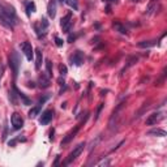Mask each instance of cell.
I'll return each mask as SVG.
<instances>
[{"instance_id":"1","label":"cell","mask_w":167,"mask_h":167,"mask_svg":"<svg viewBox=\"0 0 167 167\" xmlns=\"http://www.w3.org/2000/svg\"><path fill=\"white\" fill-rule=\"evenodd\" d=\"M17 24H18V18L14 8L9 4L0 3V25L12 30Z\"/></svg>"},{"instance_id":"2","label":"cell","mask_w":167,"mask_h":167,"mask_svg":"<svg viewBox=\"0 0 167 167\" xmlns=\"http://www.w3.org/2000/svg\"><path fill=\"white\" fill-rule=\"evenodd\" d=\"M85 146H86V144L85 142H81V144H79L72 152L69 153V155H68V158H67V161L64 162V166H68V165H71L73 161H76L77 158L81 155V153L84 152V149H85Z\"/></svg>"},{"instance_id":"3","label":"cell","mask_w":167,"mask_h":167,"mask_svg":"<svg viewBox=\"0 0 167 167\" xmlns=\"http://www.w3.org/2000/svg\"><path fill=\"white\" fill-rule=\"evenodd\" d=\"M20 64H21V60H20L18 54L16 51H12L10 55H9V65H10V68H12V71H13V76L14 77H17V75H18Z\"/></svg>"},{"instance_id":"4","label":"cell","mask_w":167,"mask_h":167,"mask_svg":"<svg viewBox=\"0 0 167 167\" xmlns=\"http://www.w3.org/2000/svg\"><path fill=\"white\" fill-rule=\"evenodd\" d=\"M47 27H48V21H47V18H44V17H42V18L39 20V22L34 24V29H35L37 34H38V37H39V38H42V37L46 35Z\"/></svg>"},{"instance_id":"5","label":"cell","mask_w":167,"mask_h":167,"mask_svg":"<svg viewBox=\"0 0 167 167\" xmlns=\"http://www.w3.org/2000/svg\"><path fill=\"white\" fill-rule=\"evenodd\" d=\"M88 119V115L85 116V119H84L82 121H81V123L80 124H77L76 125V128H75V129H72L69 133H68V135H67L64 138H63V140H62V145H65V144H68V142H71L72 140H73V138L76 137V135H77V132H79L80 131V128H81V125L84 124V123H85V120Z\"/></svg>"},{"instance_id":"6","label":"cell","mask_w":167,"mask_h":167,"mask_svg":"<svg viewBox=\"0 0 167 167\" xmlns=\"http://www.w3.org/2000/svg\"><path fill=\"white\" fill-rule=\"evenodd\" d=\"M48 99V96H44L43 98H41L39 101H38V103L34 106V107H33L30 111H29V118L30 119H34L37 115H39V112H41V108H42V106L44 104V102H46Z\"/></svg>"},{"instance_id":"7","label":"cell","mask_w":167,"mask_h":167,"mask_svg":"<svg viewBox=\"0 0 167 167\" xmlns=\"http://www.w3.org/2000/svg\"><path fill=\"white\" fill-rule=\"evenodd\" d=\"M72 25H73V20H72V13L69 12L62 18V21H60V26H62L64 33H69Z\"/></svg>"},{"instance_id":"8","label":"cell","mask_w":167,"mask_h":167,"mask_svg":"<svg viewBox=\"0 0 167 167\" xmlns=\"http://www.w3.org/2000/svg\"><path fill=\"white\" fill-rule=\"evenodd\" d=\"M10 123H12L13 129L18 131L24 127V119H22V116L18 112H13L12 115H10Z\"/></svg>"},{"instance_id":"9","label":"cell","mask_w":167,"mask_h":167,"mask_svg":"<svg viewBox=\"0 0 167 167\" xmlns=\"http://www.w3.org/2000/svg\"><path fill=\"white\" fill-rule=\"evenodd\" d=\"M21 50H22V52H24V55L26 56V59L29 60V62H31L33 60V56H34V50H33V46H31V43L29 42H22L21 43Z\"/></svg>"},{"instance_id":"10","label":"cell","mask_w":167,"mask_h":167,"mask_svg":"<svg viewBox=\"0 0 167 167\" xmlns=\"http://www.w3.org/2000/svg\"><path fill=\"white\" fill-rule=\"evenodd\" d=\"M54 118V110H46V111H43L42 115H41V118H39V124L41 125H47L50 124V121L52 120Z\"/></svg>"},{"instance_id":"11","label":"cell","mask_w":167,"mask_h":167,"mask_svg":"<svg viewBox=\"0 0 167 167\" xmlns=\"http://www.w3.org/2000/svg\"><path fill=\"white\" fill-rule=\"evenodd\" d=\"M162 119H163V114L162 112H153L146 118V125H154Z\"/></svg>"},{"instance_id":"12","label":"cell","mask_w":167,"mask_h":167,"mask_svg":"<svg viewBox=\"0 0 167 167\" xmlns=\"http://www.w3.org/2000/svg\"><path fill=\"white\" fill-rule=\"evenodd\" d=\"M84 59H85V56H84V52L81 51H76L73 52V55L71 56V64L72 65H81L84 63Z\"/></svg>"},{"instance_id":"13","label":"cell","mask_w":167,"mask_h":167,"mask_svg":"<svg viewBox=\"0 0 167 167\" xmlns=\"http://www.w3.org/2000/svg\"><path fill=\"white\" fill-rule=\"evenodd\" d=\"M18 94H17V88H16V85L12 86V89L9 90V101L10 103H12L13 106H17L18 104Z\"/></svg>"},{"instance_id":"14","label":"cell","mask_w":167,"mask_h":167,"mask_svg":"<svg viewBox=\"0 0 167 167\" xmlns=\"http://www.w3.org/2000/svg\"><path fill=\"white\" fill-rule=\"evenodd\" d=\"M158 3L159 0H149V4L146 7V16H152L155 10H157V7H158Z\"/></svg>"},{"instance_id":"15","label":"cell","mask_w":167,"mask_h":167,"mask_svg":"<svg viewBox=\"0 0 167 167\" xmlns=\"http://www.w3.org/2000/svg\"><path fill=\"white\" fill-rule=\"evenodd\" d=\"M47 13H48L50 18H55V16H56V2H55V0H51V2L48 3Z\"/></svg>"},{"instance_id":"16","label":"cell","mask_w":167,"mask_h":167,"mask_svg":"<svg viewBox=\"0 0 167 167\" xmlns=\"http://www.w3.org/2000/svg\"><path fill=\"white\" fill-rule=\"evenodd\" d=\"M38 84H39V86L42 89H47L50 86V84H51V81H50V77L46 76V75H41L39 76V79H38Z\"/></svg>"},{"instance_id":"17","label":"cell","mask_w":167,"mask_h":167,"mask_svg":"<svg viewBox=\"0 0 167 167\" xmlns=\"http://www.w3.org/2000/svg\"><path fill=\"white\" fill-rule=\"evenodd\" d=\"M112 26H114V29L116 30V31H119L120 34H123V35H127L128 34V30H127V27L121 24V22H119V21H115L114 24H112Z\"/></svg>"},{"instance_id":"18","label":"cell","mask_w":167,"mask_h":167,"mask_svg":"<svg viewBox=\"0 0 167 167\" xmlns=\"http://www.w3.org/2000/svg\"><path fill=\"white\" fill-rule=\"evenodd\" d=\"M42 62H43V55H42V51L39 48L35 50V69H41V65H42Z\"/></svg>"},{"instance_id":"19","label":"cell","mask_w":167,"mask_h":167,"mask_svg":"<svg viewBox=\"0 0 167 167\" xmlns=\"http://www.w3.org/2000/svg\"><path fill=\"white\" fill-rule=\"evenodd\" d=\"M35 3L34 2H26L25 3V10H26V14L30 17V14L31 13H34L35 12Z\"/></svg>"},{"instance_id":"20","label":"cell","mask_w":167,"mask_h":167,"mask_svg":"<svg viewBox=\"0 0 167 167\" xmlns=\"http://www.w3.org/2000/svg\"><path fill=\"white\" fill-rule=\"evenodd\" d=\"M149 136H158V137H166V131L161 129V128H155V129H152L148 132Z\"/></svg>"},{"instance_id":"21","label":"cell","mask_w":167,"mask_h":167,"mask_svg":"<svg viewBox=\"0 0 167 167\" xmlns=\"http://www.w3.org/2000/svg\"><path fill=\"white\" fill-rule=\"evenodd\" d=\"M17 94H18V98L21 99L22 104H25V106H30V104H31V99H30L29 97H26V96H25V94L22 93V92L17 90Z\"/></svg>"},{"instance_id":"22","label":"cell","mask_w":167,"mask_h":167,"mask_svg":"<svg viewBox=\"0 0 167 167\" xmlns=\"http://www.w3.org/2000/svg\"><path fill=\"white\" fill-rule=\"evenodd\" d=\"M155 43H157V41H141L137 43V46L141 48H149V47L155 46Z\"/></svg>"},{"instance_id":"23","label":"cell","mask_w":167,"mask_h":167,"mask_svg":"<svg viewBox=\"0 0 167 167\" xmlns=\"http://www.w3.org/2000/svg\"><path fill=\"white\" fill-rule=\"evenodd\" d=\"M137 62H138V58H137V56H131L129 59H128V62H127L125 67L123 68V71H121V75L124 73V71H125V69H128V68H129V67H132V65H135Z\"/></svg>"},{"instance_id":"24","label":"cell","mask_w":167,"mask_h":167,"mask_svg":"<svg viewBox=\"0 0 167 167\" xmlns=\"http://www.w3.org/2000/svg\"><path fill=\"white\" fill-rule=\"evenodd\" d=\"M65 4H68L69 7L75 10L79 9V2H77V0H65Z\"/></svg>"},{"instance_id":"25","label":"cell","mask_w":167,"mask_h":167,"mask_svg":"<svg viewBox=\"0 0 167 167\" xmlns=\"http://www.w3.org/2000/svg\"><path fill=\"white\" fill-rule=\"evenodd\" d=\"M46 71H47L48 77H51L52 76V63H51V60H48V59H46Z\"/></svg>"},{"instance_id":"26","label":"cell","mask_w":167,"mask_h":167,"mask_svg":"<svg viewBox=\"0 0 167 167\" xmlns=\"http://www.w3.org/2000/svg\"><path fill=\"white\" fill-rule=\"evenodd\" d=\"M59 72H60V76L64 77V76L67 75V72H68V69H67V65L60 64V67H59Z\"/></svg>"},{"instance_id":"27","label":"cell","mask_w":167,"mask_h":167,"mask_svg":"<svg viewBox=\"0 0 167 167\" xmlns=\"http://www.w3.org/2000/svg\"><path fill=\"white\" fill-rule=\"evenodd\" d=\"M110 163H111V161H110V159H102L101 162H98V163H97V166L102 167V166H108Z\"/></svg>"},{"instance_id":"28","label":"cell","mask_w":167,"mask_h":167,"mask_svg":"<svg viewBox=\"0 0 167 167\" xmlns=\"http://www.w3.org/2000/svg\"><path fill=\"white\" fill-rule=\"evenodd\" d=\"M103 103H101V104H99L98 106V108H97V114H96V118H94V119H96V120H98V118H99V114H101V111H102V108H103Z\"/></svg>"},{"instance_id":"29","label":"cell","mask_w":167,"mask_h":167,"mask_svg":"<svg viewBox=\"0 0 167 167\" xmlns=\"http://www.w3.org/2000/svg\"><path fill=\"white\" fill-rule=\"evenodd\" d=\"M63 39H60L59 37H55V44H56L58 47H63Z\"/></svg>"},{"instance_id":"30","label":"cell","mask_w":167,"mask_h":167,"mask_svg":"<svg viewBox=\"0 0 167 167\" xmlns=\"http://www.w3.org/2000/svg\"><path fill=\"white\" fill-rule=\"evenodd\" d=\"M3 73H4V65H3V64H0V81H2Z\"/></svg>"},{"instance_id":"31","label":"cell","mask_w":167,"mask_h":167,"mask_svg":"<svg viewBox=\"0 0 167 167\" xmlns=\"http://www.w3.org/2000/svg\"><path fill=\"white\" fill-rule=\"evenodd\" d=\"M59 159H60V155H58V157H56V159H55L54 166H58V165H59Z\"/></svg>"},{"instance_id":"32","label":"cell","mask_w":167,"mask_h":167,"mask_svg":"<svg viewBox=\"0 0 167 167\" xmlns=\"http://www.w3.org/2000/svg\"><path fill=\"white\" fill-rule=\"evenodd\" d=\"M104 3H116L118 2V0H103Z\"/></svg>"},{"instance_id":"33","label":"cell","mask_w":167,"mask_h":167,"mask_svg":"<svg viewBox=\"0 0 167 167\" xmlns=\"http://www.w3.org/2000/svg\"><path fill=\"white\" fill-rule=\"evenodd\" d=\"M131 2H133V3H137V2H140V0H131Z\"/></svg>"},{"instance_id":"34","label":"cell","mask_w":167,"mask_h":167,"mask_svg":"<svg viewBox=\"0 0 167 167\" xmlns=\"http://www.w3.org/2000/svg\"><path fill=\"white\" fill-rule=\"evenodd\" d=\"M59 2H62V3H65V0H59Z\"/></svg>"}]
</instances>
